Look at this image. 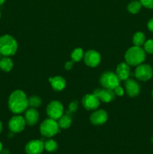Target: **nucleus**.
<instances>
[{
    "label": "nucleus",
    "instance_id": "obj_12",
    "mask_svg": "<svg viewBox=\"0 0 153 154\" xmlns=\"http://www.w3.org/2000/svg\"><path fill=\"white\" fill-rule=\"evenodd\" d=\"M94 95L100 99V101H102L104 102H110L111 101L114 100L116 97V94L114 93L113 90L110 89H96L94 91Z\"/></svg>",
    "mask_w": 153,
    "mask_h": 154
},
{
    "label": "nucleus",
    "instance_id": "obj_24",
    "mask_svg": "<svg viewBox=\"0 0 153 154\" xmlns=\"http://www.w3.org/2000/svg\"><path fill=\"white\" fill-rule=\"evenodd\" d=\"M28 105L31 108H38L41 105V99L37 96H30L29 99H28Z\"/></svg>",
    "mask_w": 153,
    "mask_h": 154
},
{
    "label": "nucleus",
    "instance_id": "obj_34",
    "mask_svg": "<svg viewBox=\"0 0 153 154\" xmlns=\"http://www.w3.org/2000/svg\"><path fill=\"white\" fill-rule=\"evenodd\" d=\"M4 2H5V0H0V5H2Z\"/></svg>",
    "mask_w": 153,
    "mask_h": 154
},
{
    "label": "nucleus",
    "instance_id": "obj_6",
    "mask_svg": "<svg viewBox=\"0 0 153 154\" xmlns=\"http://www.w3.org/2000/svg\"><path fill=\"white\" fill-rule=\"evenodd\" d=\"M135 77L138 80L142 81H146L151 79L153 76V69L148 64L138 65L135 69Z\"/></svg>",
    "mask_w": 153,
    "mask_h": 154
},
{
    "label": "nucleus",
    "instance_id": "obj_37",
    "mask_svg": "<svg viewBox=\"0 0 153 154\" xmlns=\"http://www.w3.org/2000/svg\"><path fill=\"white\" fill-rule=\"evenodd\" d=\"M152 98H153V90H152Z\"/></svg>",
    "mask_w": 153,
    "mask_h": 154
},
{
    "label": "nucleus",
    "instance_id": "obj_1",
    "mask_svg": "<svg viewBox=\"0 0 153 154\" xmlns=\"http://www.w3.org/2000/svg\"><path fill=\"white\" fill-rule=\"evenodd\" d=\"M28 106V98L26 93L22 90H15L9 96L8 108L14 114H21L27 109Z\"/></svg>",
    "mask_w": 153,
    "mask_h": 154
},
{
    "label": "nucleus",
    "instance_id": "obj_16",
    "mask_svg": "<svg viewBox=\"0 0 153 154\" xmlns=\"http://www.w3.org/2000/svg\"><path fill=\"white\" fill-rule=\"evenodd\" d=\"M25 120L26 124L29 126H34L38 121L39 114L37 110L34 108H31L25 112Z\"/></svg>",
    "mask_w": 153,
    "mask_h": 154
},
{
    "label": "nucleus",
    "instance_id": "obj_22",
    "mask_svg": "<svg viewBox=\"0 0 153 154\" xmlns=\"http://www.w3.org/2000/svg\"><path fill=\"white\" fill-rule=\"evenodd\" d=\"M44 150L50 153L56 151L58 148V144H57L56 141L52 139L46 140L45 142H44Z\"/></svg>",
    "mask_w": 153,
    "mask_h": 154
},
{
    "label": "nucleus",
    "instance_id": "obj_29",
    "mask_svg": "<svg viewBox=\"0 0 153 154\" xmlns=\"http://www.w3.org/2000/svg\"><path fill=\"white\" fill-rule=\"evenodd\" d=\"M147 27H148L149 31H151L152 32H153V17H152L151 19L148 20V23H147Z\"/></svg>",
    "mask_w": 153,
    "mask_h": 154
},
{
    "label": "nucleus",
    "instance_id": "obj_2",
    "mask_svg": "<svg viewBox=\"0 0 153 154\" xmlns=\"http://www.w3.org/2000/svg\"><path fill=\"white\" fill-rule=\"evenodd\" d=\"M146 52L141 47L134 46L129 48L125 53L124 59L127 64L132 66H137L146 60Z\"/></svg>",
    "mask_w": 153,
    "mask_h": 154
},
{
    "label": "nucleus",
    "instance_id": "obj_14",
    "mask_svg": "<svg viewBox=\"0 0 153 154\" xmlns=\"http://www.w3.org/2000/svg\"><path fill=\"white\" fill-rule=\"evenodd\" d=\"M125 90L130 97H135L140 93V85L133 79H127L124 83Z\"/></svg>",
    "mask_w": 153,
    "mask_h": 154
},
{
    "label": "nucleus",
    "instance_id": "obj_13",
    "mask_svg": "<svg viewBox=\"0 0 153 154\" xmlns=\"http://www.w3.org/2000/svg\"><path fill=\"white\" fill-rule=\"evenodd\" d=\"M107 120V114L104 110H98L90 116V121L94 125H102Z\"/></svg>",
    "mask_w": 153,
    "mask_h": 154
},
{
    "label": "nucleus",
    "instance_id": "obj_17",
    "mask_svg": "<svg viewBox=\"0 0 153 154\" xmlns=\"http://www.w3.org/2000/svg\"><path fill=\"white\" fill-rule=\"evenodd\" d=\"M52 88L56 91H61L64 89L66 86V81L62 77L56 76L54 78H50L49 79Z\"/></svg>",
    "mask_w": 153,
    "mask_h": 154
},
{
    "label": "nucleus",
    "instance_id": "obj_23",
    "mask_svg": "<svg viewBox=\"0 0 153 154\" xmlns=\"http://www.w3.org/2000/svg\"><path fill=\"white\" fill-rule=\"evenodd\" d=\"M84 56V53L81 48H76L71 53V58L74 62H79L82 59Z\"/></svg>",
    "mask_w": 153,
    "mask_h": 154
},
{
    "label": "nucleus",
    "instance_id": "obj_20",
    "mask_svg": "<svg viewBox=\"0 0 153 154\" xmlns=\"http://www.w3.org/2000/svg\"><path fill=\"white\" fill-rule=\"evenodd\" d=\"M71 122V117L68 114H65V115H62L58 119V126L62 129H68V128L70 127Z\"/></svg>",
    "mask_w": 153,
    "mask_h": 154
},
{
    "label": "nucleus",
    "instance_id": "obj_25",
    "mask_svg": "<svg viewBox=\"0 0 153 154\" xmlns=\"http://www.w3.org/2000/svg\"><path fill=\"white\" fill-rule=\"evenodd\" d=\"M143 49L146 53L153 54V39H148L146 41L143 45Z\"/></svg>",
    "mask_w": 153,
    "mask_h": 154
},
{
    "label": "nucleus",
    "instance_id": "obj_33",
    "mask_svg": "<svg viewBox=\"0 0 153 154\" xmlns=\"http://www.w3.org/2000/svg\"><path fill=\"white\" fill-rule=\"evenodd\" d=\"M2 123L0 121V133L2 132Z\"/></svg>",
    "mask_w": 153,
    "mask_h": 154
},
{
    "label": "nucleus",
    "instance_id": "obj_18",
    "mask_svg": "<svg viewBox=\"0 0 153 154\" xmlns=\"http://www.w3.org/2000/svg\"><path fill=\"white\" fill-rule=\"evenodd\" d=\"M14 66L13 61L8 57H2L0 60V69L3 72H8L12 69Z\"/></svg>",
    "mask_w": 153,
    "mask_h": 154
},
{
    "label": "nucleus",
    "instance_id": "obj_10",
    "mask_svg": "<svg viewBox=\"0 0 153 154\" xmlns=\"http://www.w3.org/2000/svg\"><path fill=\"white\" fill-rule=\"evenodd\" d=\"M44 150V142L40 140H32L26 145L25 150L27 154H41Z\"/></svg>",
    "mask_w": 153,
    "mask_h": 154
},
{
    "label": "nucleus",
    "instance_id": "obj_4",
    "mask_svg": "<svg viewBox=\"0 0 153 154\" xmlns=\"http://www.w3.org/2000/svg\"><path fill=\"white\" fill-rule=\"evenodd\" d=\"M58 122L53 119H46L44 120L40 126V132L43 136L51 138L58 132Z\"/></svg>",
    "mask_w": 153,
    "mask_h": 154
},
{
    "label": "nucleus",
    "instance_id": "obj_36",
    "mask_svg": "<svg viewBox=\"0 0 153 154\" xmlns=\"http://www.w3.org/2000/svg\"><path fill=\"white\" fill-rule=\"evenodd\" d=\"M2 54H1V53H0V60H1V59H2Z\"/></svg>",
    "mask_w": 153,
    "mask_h": 154
},
{
    "label": "nucleus",
    "instance_id": "obj_32",
    "mask_svg": "<svg viewBox=\"0 0 153 154\" xmlns=\"http://www.w3.org/2000/svg\"><path fill=\"white\" fill-rule=\"evenodd\" d=\"M3 150V146H2V142L0 141V153H1L2 150Z\"/></svg>",
    "mask_w": 153,
    "mask_h": 154
},
{
    "label": "nucleus",
    "instance_id": "obj_38",
    "mask_svg": "<svg viewBox=\"0 0 153 154\" xmlns=\"http://www.w3.org/2000/svg\"><path fill=\"white\" fill-rule=\"evenodd\" d=\"M0 18H1V11H0Z\"/></svg>",
    "mask_w": 153,
    "mask_h": 154
},
{
    "label": "nucleus",
    "instance_id": "obj_30",
    "mask_svg": "<svg viewBox=\"0 0 153 154\" xmlns=\"http://www.w3.org/2000/svg\"><path fill=\"white\" fill-rule=\"evenodd\" d=\"M73 62H67V63H65V65H64V68H65V69H67V70H70V69H72V67H73Z\"/></svg>",
    "mask_w": 153,
    "mask_h": 154
},
{
    "label": "nucleus",
    "instance_id": "obj_31",
    "mask_svg": "<svg viewBox=\"0 0 153 154\" xmlns=\"http://www.w3.org/2000/svg\"><path fill=\"white\" fill-rule=\"evenodd\" d=\"M1 154H10V153H9V150H7V149H3L2 150L1 152Z\"/></svg>",
    "mask_w": 153,
    "mask_h": 154
},
{
    "label": "nucleus",
    "instance_id": "obj_27",
    "mask_svg": "<svg viewBox=\"0 0 153 154\" xmlns=\"http://www.w3.org/2000/svg\"><path fill=\"white\" fill-rule=\"evenodd\" d=\"M77 107H78V103L76 101H74L72 102L69 105V111H68V114L70 112H75L77 109Z\"/></svg>",
    "mask_w": 153,
    "mask_h": 154
},
{
    "label": "nucleus",
    "instance_id": "obj_21",
    "mask_svg": "<svg viewBox=\"0 0 153 154\" xmlns=\"http://www.w3.org/2000/svg\"><path fill=\"white\" fill-rule=\"evenodd\" d=\"M141 8H142V5H141L140 2L132 1L128 5V11L130 13L135 14H137L140 11Z\"/></svg>",
    "mask_w": 153,
    "mask_h": 154
},
{
    "label": "nucleus",
    "instance_id": "obj_19",
    "mask_svg": "<svg viewBox=\"0 0 153 154\" xmlns=\"http://www.w3.org/2000/svg\"><path fill=\"white\" fill-rule=\"evenodd\" d=\"M146 42V36L141 32H137L133 36V43L134 46L142 47L143 46Z\"/></svg>",
    "mask_w": 153,
    "mask_h": 154
},
{
    "label": "nucleus",
    "instance_id": "obj_7",
    "mask_svg": "<svg viewBox=\"0 0 153 154\" xmlns=\"http://www.w3.org/2000/svg\"><path fill=\"white\" fill-rule=\"evenodd\" d=\"M63 112H64L63 105L58 101H52L46 107L47 115L49 116L50 118L53 120H58L63 115Z\"/></svg>",
    "mask_w": 153,
    "mask_h": 154
},
{
    "label": "nucleus",
    "instance_id": "obj_35",
    "mask_svg": "<svg viewBox=\"0 0 153 154\" xmlns=\"http://www.w3.org/2000/svg\"><path fill=\"white\" fill-rule=\"evenodd\" d=\"M151 141H152V144H153V136L152 137V138H151Z\"/></svg>",
    "mask_w": 153,
    "mask_h": 154
},
{
    "label": "nucleus",
    "instance_id": "obj_11",
    "mask_svg": "<svg viewBox=\"0 0 153 154\" xmlns=\"http://www.w3.org/2000/svg\"><path fill=\"white\" fill-rule=\"evenodd\" d=\"M82 103L86 110H95L100 105V99L94 94H86L82 99Z\"/></svg>",
    "mask_w": 153,
    "mask_h": 154
},
{
    "label": "nucleus",
    "instance_id": "obj_3",
    "mask_svg": "<svg viewBox=\"0 0 153 154\" xmlns=\"http://www.w3.org/2000/svg\"><path fill=\"white\" fill-rule=\"evenodd\" d=\"M17 48V42L14 37L9 35H4L0 37V53L2 56L10 57L14 55Z\"/></svg>",
    "mask_w": 153,
    "mask_h": 154
},
{
    "label": "nucleus",
    "instance_id": "obj_9",
    "mask_svg": "<svg viewBox=\"0 0 153 154\" xmlns=\"http://www.w3.org/2000/svg\"><path fill=\"white\" fill-rule=\"evenodd\" d=\"M84 62L89 67H96L100 63V55L98 51L90 50L84 54Z\"/></svg>",
    "mask_w": 153,
    "mask_h": 154
},
{
    "label": "nucleus",
    "instance_id": "obj_8",
    "mask_svg": "<svg viewBox=\"0 0 153 154\" xmlns=\"http://www.w3.org/2000/svg\"><path fill=\"white\" fill-rule=\"evenodd\" d=\"M26 123L25 118L20 115L14 116L8 123V128L10 131L13 133H19L22 132L24 129Z\"/></svg>",
    "mask_w": 153,
    "mask_h": 154
},
{
    "label": "nucleus",
    "instance_id": "obj_15",
    "mask_svg": "<svg viewBox=\"0 0 153 154\" xmlns=\"http://www.w3.org/2000/svg\"><path fill=\"white\" fill-rule=\"evenodd\" d=\"M116 74L120 81H126L130 75V66L126 63H121L117 66Z\"/></svg>",
    "mask_w": 153,
    "mask_h": 154
},
{
    "label": "nucleus",
    "instance_id": "obj_5",
    "mask_svg": "<svg viewBox=\"0 0 153 154\" xmlns=\"http://www.w3.org/2000/svg\"><path fill=\"white\" fill-rule=\"evenodd\" d=\"M120 80L116 74L111 72H106L100 76V83L104 88L114 90L119 86Z\"/></svg>",
    "mask_w": 153,
    "mask_h": 154
},
{
    "label": "nucleus",
    "instance_id": "obj_28",
    "mask_svg": "<svg viewBox=\"0 0 153 154\" xmlns=\"http://www.w3.org/2000/svg\"><path fill=\"white\" fill-rule=\"evenodd\" d=\"M113 90H114V93H115L116 96H122L123 94H124V90H123L122 87H121L120 86H118L117 87H116Z\"/></svg>",
    "mask_w": 153,
    "mask_h": 154
},
{
    "label": "nucleus",
    "instance_id": "obj_26",
    "mask_svg": "<svg viewBox=\"0 0 153 154\" xmlns=\"http://www.w3.org/2000/svg\"><path fill=\"white\" fill-rule=\"evenodd\" d=\"M141 5L146 8H153V0H140Z\"/></svg>",
    "mask_w": 153,
    "mask_h": 154
}]
</instances>
